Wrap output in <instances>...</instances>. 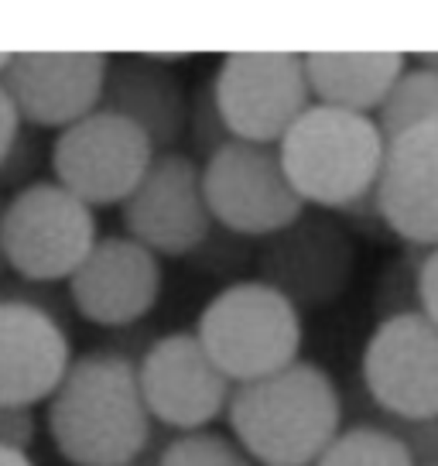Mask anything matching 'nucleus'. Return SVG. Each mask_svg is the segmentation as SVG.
<instances>
[{"mask_svg": "<svg viewBox=\"0 0 438 466\" xmlns=\"http://www.w3.org/2000/svg\"><path fill=\"white\" fill-rule=\"evenodd\" d=\"M404 69L401 52H305L312 100L363 116L380 114Z\"/></svg>", "mask_w": 438, "mask_h": 466, "instance_id": "nucleus-18", "label": "nucleus"}, {"mask_svg": "<svg viewBox=\"0 0 438 466\" xmlns=\"http://www.w3.org/2000/svg\"><path fill=\"white\" fill-rule=\"evenodd\" d=\"M428 120H438V73L424 69L418 62H408L404 76L397 79L387 103L380 106L377 127L383 141H391L397 134L428 124Z\"/></svg>", "mask_w": 438, "mask_h": 466, "instance_id": "nucleus-20", "label": "nucleus"}, {"mask_svg": "<svg viewBox=\"0 0 438 466\" xmlns=\"http://www.w3.org/2000/svg\"><path fill=\"white\" fill-rule=\"evenodd\" d=\"M213 93L230 137L267 147L315 106L298 52H230L219 58Z\"/></svg>", "mask_w": 438, "mask_h": 466, "instance_id": "nucleus-6", "label": "nucleus"}, {"mask_svg": "<svg viewBox=\"0 0 438 466\" xmlns=\"http://www.w3.org/2000/svg\"><path fill=\"white\" fill-rule=\"evenodd\" d=\"M315 466H418V460L391 425H350Z\"/></svg>", "mask_w": 438, "mask_h": 466, "instance_id": "nucleus-19", "label": "nucleus"}, {"mask_svg": "<svg viewBox=\"0 0 438 466\" xmlns=\"http://www.w3.org/2000/svg\"><path fill=\"white\" fill-rule=\"evenodd\" d=\"M195 339L230 384H250L302 360V309L261 278L234 281L199 312Z\"/></svg>", "mask_w": 438, "mask_h": 466, "instance_id": "nucleus-4", "label": "nucleus"}, {"mask_svg": "<svg viewBox=\"0 0 438 466\" xmlns=\"http://www.w3.org/2000/svg\"><path fill=\"white\" fill-rule=\"evenodd\" d=\"M356 244L329 213H302L292 227L267 237L257 250V278L278 289L292 306H333L350 289Z\"/></svg>", "mask_w": 438, "mask_h": 466, "instance_id": "nucleus-10", "label": "nucleus"}, {"mask_svg": "<svg viewBox=\"0 0 438 466\" xmlns=\"http://www.w3.org/2000/svg\"><path fill=\"white\" fill-rule=\"evenodd\" d=\"M96 240V213L55 178H38L4 199L0 244L7 268L28 285L69 281Z\"/></svg>", "mask_w": 438, "mask_h": 466, "instance_id": "nucleus-5", "label": "nucleus"}, {"mask_svg": "<svg viewBox=\"0 0 438 466\" xmlns=\"http://www.w3.org/2000/svg\"><path fill=\"white\" fill-rule=\"evenodd\" d=\"M383 227L414 248H438V120L387 141L373 189Z\"/></svg>", "mask_w": 438, "mask_h": 466, "instance_id": "nucleus-16", "label": "nucleus"}, {"mask_svg": "<svg viewBox=\"0 0 438 466\" xmlns=\"http://www.w3.org/2000/svg\"><path fill=\"white\" fill-rule=\"evenodd\" d=\"M411 62H418V66H424V69H435V73H438V52H424V56H414Z\"/></svg>", "mask_w": 438, "mask_h": 466, "instance_id": "nucleus-28", "label": "nucleus"}, {"mask_svg": "<svg viewBox=\"0 0 438 466\" xmlns=\"http://www.w3.org/2000/svg\"><path fill=\"white\" fill-rule=\"evenodd\" d=\"M383 151L387 141L377 127V116L350 114L322 103L305 110L278 145L284 175L298 199L325 213H343L373 196Z\"/></svg>", "mask_w": 438, "mask_h": 466, "instance_id": "nucleus-3", "label": "nucleus"}, {"mask_svg": "<svg viewBox=\"0 0 438 466\" xmlns=\"http://www.w3.org/2000/svg\"><path fill=\"white\" fill-rule=\"evenodd\" d=\"M189 100L185 83L158 56H120L110 58L100 110L141 127L154 151H175L189 131Z\"/></svg>", "mask_w": 438, "mask_h": 466, "instance_id": "nucleus-17", "label": "nucleus"}, {"mask_svg": "<svg viewBox=\"0 0 438 466\" xmlns=\"http://www.w3.org/2000/svg\"><path fill=\"white\" fill-rule=\"evenodd\" d=\"M35 408H11L0 405V446H11V450H31L35 442Z\"/></svg>", "mask_w": 438, "mask_h": 466, "instance_id": "nucleus-24", "label": "nucleus"}, {"mask_svg": "<svg viewBox=\"0 0 438 466\" xmlns=\"http://www.w3.org/2000/svg\"><path fill=\"white\" fill-rule=\"evenodd\" d=\"M189 134H192V141H195V147H199L203 161L209 158L213 151H219L226 141H234V137H230V131H226V124H223V114H219V106H216L213 79L192 93V100H189Z\"/></svg>", "mask_w": 438, "mask_h": 466, "instance_id": "nucleus-22", "label": "nucleus"}, {"mask_svg": "<svg viewBox=\"0 0 438 466\" xmlns=\"http://www.w3.org/2000/svg\"><path fill=\"white\" fill-rule=\"evenodd\" d=\"M7 62H11V56H4V52H0V76H4V69H7Z\"/></svg>", "mask_w": 438, "mask_h": 466, "instance_id": "nucleus-30", "label": "nucleus"}, {"mask_svg": "<svg viewBox=\"0 0 438 466\" xmlns=\"http://www.w3.org/2000/svg\"><path fill=\"white\" fill-rule=\"evenodd\" d=\"M0 466H35L31 452L11 450V446H0Z\"/></svg>", "mask_w": 438, "mask_h": 466, "instance_id": "nucleus-27", "label": "nucleus"}, {"mask_svg": "<svg viewBox=\"0 0 438 466\" xmlns=\"http://www.w3.org/2000/svg\"><path fill=\"white\" fill-rule=\"evenodd\" d=\"M203 192L213 223L234 237H274L305 213L278 147L226 141L203 161Z\"/></svg>", "mask_w": 438, "mask_h": 466, "instance_id": "nucleus-8", "label": "nucleus"}, {"mask_svg": "<svg viewBox=\"0 0 438 466\" xmlns=\"http://www.w3.org/2000/svg\"><path fill=\"white\" fill-rule=\"evenodd\" d=\"M363 384L397 422L438 419V326L424 312H397L377 322L363 347Z\"/></svg>", "mask_w": 438, "mask_h": 466, "instance_id": "nucleus-11", "label": "nucleus"}, {"mask_svg": "<svg viewBox=\"0 0 438 466\" xmlns=\"http://www.w3.org/2000/svg\"><path fill=\"white\" fill-rule=\"evenodd\" d=\"M154 145L141 127L117 114L83 116L79 124L55 134L48 147L52 178L89 209L124 206L154 161Z\"/></svg>", "mask_w": 438, "mask_h": 466, "instance_id": "nucleus-7", "label": "nucleus"}, {"mask_svg": "<svg viewBox=\"0 0 438 466\" xmlns=\"http://www.w3.org/2000/svg\"><path fill=\"white\" fill-rule=\"evenodd\" d=\"M42 141L35 137L31 127H21L17 141L11 145L7 158L0 161V189H11V196L21 189H28L38 182V168H42Z\"/></svg>", "mask_w": 438, "mask_h": 466, "instance_id": "nucleus-23", "label": "nucleus"}, {"mask_svg": "<svg viewBox=\"0 0 438 466\" xmlns=\"http://www.w3.org/2000/svg\"><path fill=\"white\" fill-rule=\"evenodd\" d=\"M158 466H254V460L236 446V439L199 429L172 439L161 450Z\"/></svg>", "mask_w": 438, "mask_h": 466, "instance_id": "nucleus-21", "label": "nucleus"}, {"mask_svg": "<svg viewBox=\"0 0 438 466\" xmlns=\"http://www.w3.org/2000/svg\"><path fill=\"white\" fill-rule=\"evenodd\" d=\"M418 466H438V463H418Z\"/></svg>", "mask_w": 438, "mask_h": 466, "instance_id": "nucleus-31", "label": "nucleus"}, {"mask_svg": "<svg viewBox=\"0 0 438 466\" xmlns=\"http://www.w3.org/2000/svg\"><path fill=\"white\" fill-rule=\"evenodd\" d=\"M21 116H17L15 103H11V96H7V89L0 86V161L7 158V151H11V145L17 141V134H21Z\"/></svg>", "mask_w": 438, "mask_h": 466, "instance_id": "nucleus-26", "label": "nucleus"}, {"mask_svg": "<svg viewBox=\"0 0 438 466\" xmlns=\"http://www.w3.org/2000/svg\"><path fill=\"white\" fill-rule=\"evenodd\" d=\"M418 312L438 326V248L424 250L418 261Z\"/></svg>", "mask_w": 438, "mask_h": 466, "instance_id": "nucleus-25", "label": "nucleus"}, {"mask_svg": "<svg viewBox=\"0 0 438 466\" xmlns=\"http://www.w3.org/2000/svg\"><path fill=\"white\" fill-rule=\"evenodd\" d=\"M236 446L257 466H315L343 432L336 380L312 360L236 384L226 405Z\"/></svg>", "mask_w": 438, "mask_h": 466, "instance_id": "nucleus-2", "label": "nucleus"}, {"mask_svg": "<svg viewBox=\"0 0 438 466\" xmlns=\"http://www.w3.org/2000/svg\"><path fill=\"white\" fill-rule=\"evenodd\" d=\"M48 436L73 466H134L147 450V415L137 360L124 350L79 353L48 398Z\"/></svg>", "mask_w": 438, "mask_h": 466, "instance_id": "nucleus-1", "label": "nucleus"}, {"mask_svg": "<svg viewBox=\"0 0 438 466\" xmlns=\"http://www.w3.org/2000/svg\"><path fill=\"white\" fill-rule=\"evenodd\" d=\"M73 360L69 333L52 309L31 295L0 291V405L48 401Z\"/></svg>", "mask_w": 438, "mask_h": 466, "instance_id": "nucleus-14", "label": "nucleus"}, {"mask_svg": "<svg viewBox=\"0 0 438 466\" xmlns=\"http://www.w3.org/2000/svg\"><path fill=\"white\" fill-rule=\"evenodd\" d=\"M0 213H4V196H0ZM11 268H7V254H4V244H0V278L7 275Z\"/></svg>", "mask_w": 438, "mask_h": 466, "instance_id": "nucleus-29", "label": "nucleus"}, {"mask_svg": "<svg viewBox=\"0 0 438 466\" xmlns=\"http://www.w3.org/2000/svg\"><path fill=\"white\" fill-rule=\"evenodd\" d=\"M110 56L103 52H15L0 86L31 131H65L96 114Z\"/></svg>", "mask_w": 438, "mask_h": 466, "instance_id": "nucleus-12", "label": "nucleus"}, {"mask_svg": "<svg viewBox=\"0 0 438 466\" xmlns=\"http://www.w3.org/2000/svg\"><path fill=\"white\" fill-rule=\"evenodd\" d=\"M137 380L147 415L154 422L199 432L226 415L234 384L219 370L195 333H168L154 339L137 360Z\"/></svg>", "mask_w": 438, "mask_h": 466, "instance_id": "nucleus-13", "label": "nucleus"}, {"mask_svg": "<svg viewBox=\"0 0 438 466\" xmlns=\"http://www.w3.org/2000/svg\"><path fill=\"white\" fill-rule=\"evenodd\" d=\"M120 217L127 237L154 258L199 254L216 227L203 192V165L185 151H158Z\"/></svg>", "mask_w": 438, "mask_h": 466, "instance_id": "nucleus-9", "label": "nucleus"}, {"mask_svg": "<svg viewBox=\"0 0 438 466\" xmlns=\"http://www.w3.org/2000/svg\"><path fill=\"white\" fill-rule=\"evenodd\" d=\"M161 258L137 240L100 237L79 271L69 278V302L93 326L124 329L158 306Z\"/></svg>", "mask_w": 438, "mask_h": 466, "instance_id": "nucleus-15", "label": "nucleus"}]
</instances>
